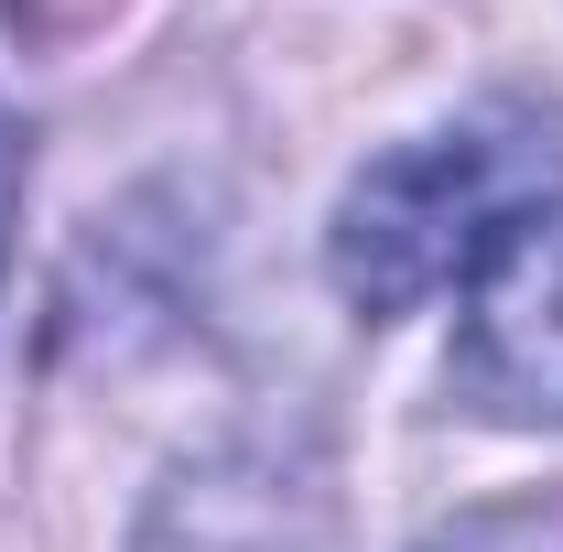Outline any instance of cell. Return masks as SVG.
I'll list each match as a JSON object with an SVG mask.
<instances>
[{"label":"cell","mask_w":563,"mask_h":552,"mask_svg":"<svg viewBox=\"0 0 563 552\" xmlns=\"http://www.w3.org/2000/svg\"><path fill=\"white\" fill-rule=\"evenodd\" d=\"M563 207V109L542 98H488L444 131L390 141L325 228V272L357 314H412L444 281H477L520 239Z\"/></svg>","instance_id":"1"},{"label":"cell","mask_w":563,"mask_h":552,"mask_svg":"<svg viewBox=\"0 0 563 552\" xmlns=\"http://www.w3.org/2000/svg\"><path fill=\"white\" fill-rule=\"evenodd\" d=\"M131 552H336V487L303 433H217L152 487Z\"/></svg>","instance_id":"2"},{"label":"cell","mask_w":563,"mask_h":552,"mask_svg":"<svg viewBox=\"0 0 563 552\" xmlns=\"http://www.w3.org/2000/svg\"><path fill=\"white\" fill-rule=\"evenodd\" d=\"M444 379H455V401L477 422H509V433L563 422V207L542 228H520L488 272L466 281Z\"/></svg>","instance_id":"3"},{"label":"cell","mask_w":563,"mask_h":552,"mask_svg":"<svg viewBox=\"0 0 563 552\" xmlns=\"http://www.w3.org/2000/svg\"><path fill=\"white\" fill-rule=\"evenodd\" d=\"M422 552H563V498H509V509H466L455 531Z\"/></svg>","instance_id":"4"},{"label":"cell","mask_w":563,"mask_h":552,"mask_svg":"<svg viewBox=\"0 0 563 552\" xmlns=\"http://www.w3.org/2000/svg\"><path fill=\"white\" fill-rule=\"evenodd\" d=\"M0 11H11V22H22L33 44H76V33H98V22H109L120 0H0Z\"/></svg>","instance_id":"5"}]
</instances>
